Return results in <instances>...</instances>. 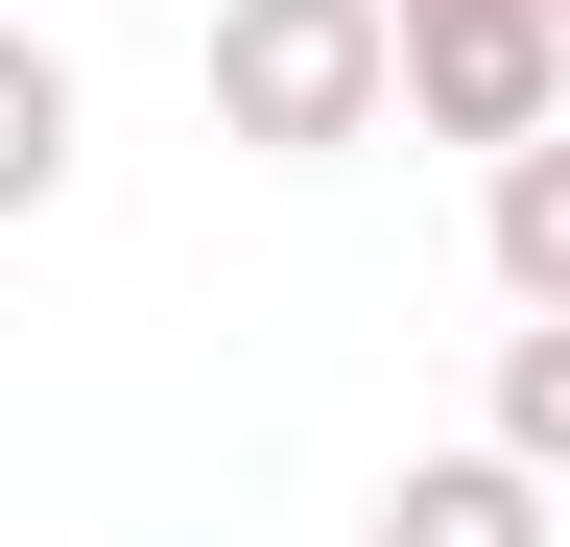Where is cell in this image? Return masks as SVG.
Instances as JSON below:
<instances>
[{
    "mask_svg": "<svg viewBox=\"0 0 570 547\" xmlns=\"http://www.w3.org/2000/svg\"><path fill=\"white\" fill-rule=\"evenodd\" d=\"M404 119V0H214V144L356 167Z\"/></svg>",
    "mask_w": 570,
    "mask_h": 547,
    "instance_id": "obj_1",
    "label": "cell"
},
{
    "mask_svg": "<svg viewBox=\"0 0 570 547\" xmlns=\"http://www.w3.org/2000/svg\"><path fill=\"white\" fill-rule=\"evenodd\" d=\"M404 119L428 144H547L570 119V0H404Z\"/></svg>",
    "mask_w": 570,
    "mask_h": 547,
    "instance_id": "obj_2",
    "label": "cell"
},
{
    "mask_svg": "<svg viewBox=\"0 0 570 547\" xmlns=\"http://www.w3.org/2000/svg\"><path fill=\"white\" fill-rule=\"evenodd\" d=\"M547 500H570V476L475 429V452H404V476H381V524H356V547H547Z\"/></svg>",
    "mask_w": 570,
    "mask_h": 547,
    "instance_id": "obj_3",
    "label": "cell"
},
{
    "mask_svg": "<svg viewBox=\"0 0 570 547\" xmlns=\"http://www.w3.org/2000/svg\"><path fill=\"white\" fill-rule=\"evenodd\" d=\"M71 119H96V96H71V48L0 0V215H48V191H71Z\"/></svg>",
    "mask_w": 570,
    "mask_h": 547,
    "instance_id": "obj_4",
    "label": "cell"
},
{
    "mask_svg": "<svg viewBox=\"0 0 570 547\" xmlns=\"http://www.w3.org/2000/svg\"><path fill=\"white\" fill-rule=\"evenodd\" d=\"M475 238H499V310H570V119H547V144H499Z\"/></svg>",
    "mask_w": 570,
    "mask_h": 547,
    "instance_id": "obj_5",
    "label": "cell"
},
{
    "mask_svg": "<svg viewBox=\"0 0 570 547\" xmlns=\"http://www.w3.org/2000/svg\"><path fill=\"white\" fill-rule=\"evenodd\" d=\"M499 452H547V476H570V310L499 333Z\"/></svg>",
    "mask_w": 570,
    "mask_h": 547,
    "instance_id": "obj_6",
    "label": "cell"
}]
</instances>
